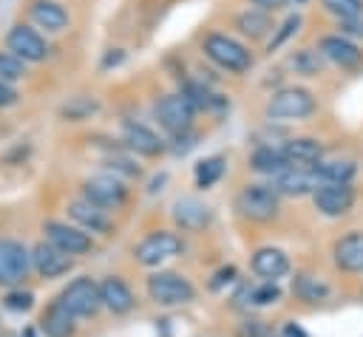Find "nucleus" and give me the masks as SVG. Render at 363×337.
Returning <instances> with one entry per match:
<instances>
[{
	"mask_svg": "<svg viewBox=\"0 0 363 337\" xmlns=\"http://www.w3.org/2000/svg\"><path fill=\"white\" fill-rule=\"evenodd\" d=\"M235 210L241 218L267 224L278 215L281 210V195L272 184H244L241 193L235 195Z\"/></svg>",
	"mask_w": 363,
	"mask_h": 337,
	"instance_id": "nucleus-1",
	"label": "nucleus"
},
{
	"mask_svg": "<svg viewBox=\"0 0 363 337\" xmlns=\"http://www.w3.org/2000/svg\"><path fill=\"white\" fill-rule=\"evenodd\" d=\"M315 108H318V102H315L312 91L292 85V88L275 91V93L267 99L264 113H267L269 119H275V122H298V119L312 116Z\"/></svg>",
	"mask_w": 363,
	"mask_h": 337,
	"instance_id": "nucleus-2",
	"label": "nucleus"
},
{
	"mask_svg": "<svg viewBox=\"0 0 363 337\" xmlns=\"http://www.w3.org/2000/svg\"><path fill=\"white\" fill-rule=\"evenodd\" d=\"M204 54H207L218 68H224V71H230V74H244V71L252 65L250 51H247L238 40H233V37H227V34H218V31H213V34L204 37Z\"/></svg>",
	"mask_w": 363,
	"mask_h": 337,
	"instance_id": "nucleus-3",
	"label": "nucleus"
},
{
	"mask_svg": "<svg viewBox=\"0 0 363 337\" xmlns=\"http://www.w3.org/2000/svg\"><path fill=\"white\" fill-rule=\"evenodd\" d=\"M147 295L159 306H182V303H190L196 297V289L184 275L159 269L147 278Z\"/></svg>",
	"mask_w": 363,
	"mask_h": 337,
	"instance_id": "nucleus-4",
	"label": "nucleus"
},
{
	"mask_svg": "<svg viewBox=\"0 0 363 337\" xmlns=\"http://www.w3.org/2000/svg\"><path fill=\"white\" fill-rule=\"evenodd\" d=\"M176 255H182V238L167 229H156L133 246V258L142 266H162L164 261H170Z\"/></svg>",
	"mask_w": 363,
	"mask_h": 337,
	"instance_id": "nucleus-5",
	"label": "nucleus"
},
{
	"mask_svg": "<svg viewBox=\"0 0 363 337\" xmlns=\"http://www.w3.org/2000/svg\"><path fill=\"white\" fill-rule=\"evenodd\" d=\"M74 317H94L102 309V297H99V283L91 278H77L71 280L60 297H57Z\"/></svg>",
	"mask_w": 363,
	"mask_h": 337,
	"instance_id": "nucleus-6",
	"label": "nucleus"
},
{
	"mask_svg": "<svg viewBox=\"0 0 363 337\" xmlns=\"http://www.w3.org/2000/svg\"><path fill=\"white\" fill-rule=\"evenodd\" d=\"M31 269H34L31 266V252L14 238H3L0 241V286L23 283Z\"/></svg>",
	"mask_w": 363,
	"mask_h": 337,
	"instance_id": "nucleus-7",
	"label": "nucleus"
},
{
	"mask_svg": "<svg viewBox=\"0 0 363 337\" xmlns=\"http://www.w3.org/2000/svg\"><path fill=\"white\" fill-rule=\"evenodd\" d=\"M193 113H196V108L182 93H167V96H162L156 102V119L173 136L187 133L193 127Z\"/></svg>",
	"mask_w": 363,
	"mask_h": 337,
	"instance_id": "nucleus-8",
	"label": "nucleus"
},
{
	"mask_svg": "<svg viewBox=\"0 0 363 337\" xmlns=\"http://www.w3.org/2000/svg\"><path fill=\"white\" fill-rule=\"evenodd\" d=\"M82 198L108 212V210H116L125 204L128 187L116 176H94V178L82 181Z\"/></svg>",
	"mask_w": 363,
	"mask_h": 337,
	"instance_id": "nucleus-9",
	"label": "nucleus"
},
{
	"mask_svg": "<svg viewBox=\"0 0 363 337\" xmlns=\"http://www.w3.org/2000/svg\"><path fill=\"white\" fill-rule=\"evenodd\" d=\"M6 48H9L14 57H20L23 62H40V59L48 57V45H45L43 34H40L37 28L26 25V23H17V25L9 28V34H6Z\"/></svg>",
	"mask_w": 363,
	"mask_h": 337,
	"instance_id": "nucleus-10",
	"label": "nucleus"
},
{
	"mask_svg": "<svg viewBox=\"0 0 363 337\" xmlns=\"http://www.w3.org/2000/svg\"><path fill=\"white\" fill-rule=\"evenodd\" d=\"M43 232H45V241L51 246H57L60 252H65L71 258L74 255H85V252L94 249L91 235L85 229H79V227H71V224H62V221H45Z\"/></svg>",
	"mask_w": 363,
	"mask_h": 337,
	"instance_id": "nucleus-11",
	"label": "nucleus"
},
{
	"mask_svg": "<svg viewBox=\"0 0 363 337\" xmlns=\"http://www.w3.org/2000/svg\"><path fill=\"white\" fill-rule=\"evenodd\" d=\"M318 54L326 57L329 62H335L343 71H360L363 68V51L343 34H326L318 42Z\"/></svg>",
	"mask_w": 363,
	"mask_h": 337,
	"instance_id": "nucleus-12",
	"label": "nucleus"
},
{
	"mask_svg": "<svg viewBox=\"0 0 363 337\" xmlns=\"http://www.w3.org/2000/svg\"><path fill=\"white\" fill-rule=\"evenodd\" d=\"M315 210L329 218H340L354 207V187L352 184H320L312 193Z\"/></svg>",
	"mask_w": 363,
	"mask_h": 337,
	"instance_id": "nucleus-13",
	"label": "nucleus"
},
{
	"mask_svg": "<svg viewBox=\"0 0 363 337\" xmlns=\"http://www.w3.org/2000/svg\"><path fill=\"white\" fill-rule=\"evenodd\" d=\"M122 142H125L128 150H133L139 156H147V159L164 153V142L159 139V133L150 130L147 125L136 122V119H125L122 122Z\"/></svg>",
	"mask_w": 363,
	"mask_h": 337,
	"instance_id": "nucleus-14",
	"label": "nucleus"
},
{
	"mask_svg": "<svg viewBox=\"0 0 363 337\" xmlns=\"http://www.w3.org/2000/svg\"><path fill=\"white\" fill-rule=\"evenodd\" d=\"M281 153H284L286 167H298V170H315V164L323 161V144L318 139H309V136L289 139L281 147Z\"/></svg>",
	"mask_w": 363,
	"mask_h": 337,
	"instance_id": "nucleus-15",
	"label": "nucleus"
},
{
	"mask_svg": "<svg viewBox=\"0 0 363 337\" xmlns=\"http://www.w3.org/2000/svg\"><path fill=\"white\" fill-rule=\"evenodd\" d=\"M173 221L184 232H201L213 221V210L201 204L199 198H179L173 204Z\"/></svg>",
	"mask_w": 363,
	"mask_h": 337,
	"instance_id": "nucleus-16",
	"label": "nucleus"
},
{
	"mask_svg": "<svg viewBox=\"0 0 363 337\" xmlns=\"http://www.w3.org/2000/svg\"><path fill=\"white\" fill-rule=\"evenodd\" d=\"M68 218H74L77 224H79V229H85V232H99V235H111V229H113V224H111V218H108V212L105 210H99V207H94L91 201H85V198H74V201H68Z\"/></svg>",
	"mask_w": 363,
	"mask_h": 337,
	"instance_id": "nucleus-17",
	"label": "nucleus"
},
{
	"mask_svg": "<svg viewBox=\"0 0 363 337\" xmlns=\"http://www.w3.org/2000/svg\"><path fill=\"white\" fill-rule=\"evenodd\" d=\"M31 266H34L43 278H60V275L71 272L74 258L65 255V252H60V249L51 246L48 241H43V244H37V246L31 249Z\"/></svg>",
	"mask_w": 363,
	"mask_h": 337,
	"instance_id": "nucleus-18",
	"label": "nucleus"
},
{
	"mask_svg": "<svg viewBox=\"0 0 363 337\" xmlns=\"http://www.w3.org/2000/svg\"><path fill=\"white\" fill-rule=\"evenodd\" d=\"M99 297H102V306L113 314H128L136 306L130 286L116 275H108L105 280H99Z\"/></svg>",
	"mask_w": 363,
	"mask_h": 337,
	"instance_id": "nucleus-19",
	"label": "nucleus"
},
{
	"mask_svg": "<svg viewBox=\"0 0 363 337\" xmlns=\"http://www.w3.org/2000/svg\"><path fill=\"white\" fill-rule=\"evenodd\" d=\"M278 195H309L320 187L315 170H298V167H284L278 176H275V184Z\"/></svg>",
	"mask_w": 363,
	"mask_h": 337,
	"instance_id": "nucleus-20",
	"label": "nucleus"
},
{
	"mask_svg": "<svg viewBox=\"0 0 363 337\" xmlns=\"http://www.w3.org/2000/svg\"><path fill=\"white\" fill-rule=\"evenodd\" d=\"M40 331L45 337H74L77 334V317L60 303L54 300L43 314H40Z\"/></svg>",
	"mask_w": 363,
	"mask_h": 337,
	"instance_id": "nucleus-21",
	"label": "nucleus"
},
{
	"mask_svg": "<svg viewBox=\"0 0 363 337\" xmlns=\"http://www.w3.org/2000/svg\"><path fill=\"white\" fill-rule=\"evenodd\" d=\"M335 266L343 272H363V232H349L335 241Z\"/></svg>",
	"mask_w": 363,
	"mask_h": 337,
	"instance_id": "nucleus-22",
	"label": "nucleus"
},
{
	"mask_svg": "<svg viewBox=\"0 0 363 337\" xmlns=\"http://www.w3.org/2000/svg\"><path fill=\"white\" fill-rule=\"evenodd\" d=\"M28 14H31V20L40 25V28H45V31H62V28H68V11L57 3V0H31V6H28Z\"/></svg>",
	"mask_w": 363,
	"mask_h": 337,
	"instance_id": "nucleus-23",
	"label": "nucleus"
},
{
	"mask_svg": "<svg viewBox=\"0 0 363 337\" xmlns=\"http://www.w3.org/2000/svg\"><path fill=\"white\" fill-rule=\"evenodd\" d=\"M252 272L264 280H278L281 275L289 272V258L275 246H261L252 255Z\"/></svg>",
	"mask_w": 363,
	"mask_h": 337,
	"instance_id": "nucleus-24",
	"label": "nucleus"
},
{
	"mask_svg": "<svg viewBox=\"0 0 363 337\" xmlns=\"http://www.w3.org/2000/svg\"><path fill=\"white\" fill-rule=\"evenodd\" d=\"M357 173V164L349 159H335V161H318L315 164V176L320 184H352Z\"/></svg>",
	"mask_w": 363,
	"mask_h": 337,
	"instance_id": "nucleus-25",
	"label": "nucleus"
},
{
	"mask_svg": "<svg viewBox=\"0 0 363 337\" xmlns=\"http://www.w3.org/2000/svg\"><path fill=\"white\" fill-rule=\"evenodd\" d=\"M235 28L250 40H264L272 31V17L261 8H247L235 17Z\"/></svg>",
	"mask_w": 363,
	"mask_h": 337,
	"instance_id": "nucleus-26",
	"label": "nucleus"
},
{
	"mask_svg": "<svg viewBox=\"0 0 363 337\" xmlns=\"http://www.w3.org/2000/svg\"><path fill=\"white\" fill-rule=\"evenodd\" d=\"M250 164H252V170L267 173V176H278V173L286 167L281 147H272V144H261V147H255V153L250 156Z\"/></svg>",
	"mask_w": 363,
	"mask_h": 337,
	"instance_id": "nucleus-27",
	"label": "nucleus"
},
{
	"mask_svg": "<svg viewBox=\"0 0 363 337\" xmlns=\"http://www.w3.org/2000/svg\"><path fill=\"white\" fill-rule=\"evenodd\" d=\"M292 292H295L298 300H306V303H320V300L329 297V286H326L323 280L306 275V272L295 275V280H292Z\"/></svg>",
	"mask_w": 363,
	"mask_h": 337,
	"instance_id": "nucleus-28",
	"label": "nucleus"
},
{
	"mask_svg": "<svg viewBox=\"0 0 363 337\" xmlns=\"http://www.w3.org/2000/svg\"><path fill=\"white\" fill-rule=\"evenodd\" d=\"M221 176H224V156H210V159H204V161L196 164V184L201 190L213 187Z\"/></svg>",
	"mask_w": 363,
	"mask_h": 337,
	"instance_id": "nucleus-29",
	"label": "nucleus"
},
{
	"mask_svg": "<svg viewBox=\"0 0 363 337\" xmlns=\"http://www.w3.org/2000/svg\"><path fill=\"white\" fill-rule=\"evenodd\" d=\"M96 110H99V102L96 99H88V96H74V99H68L60 108L62 119H68V122H82V119H88Z\"/></svg>",
	"mask_w": 363,
	"mask_h": 337,
	"instance_id": "nucleus-30",
	"label": "nucleus"
},
{
	"mask_svg": "<svg viewBox=\"0 0 363 337\" xmlns=\"http://www.w3.org/2000/svg\"><path fill=\"white\" fill-rule=\"evenodd\" d=\"M289 65L303 76H315V74H320V54H315L312 48H301L292 54Z\"/></svg>",
	"mask_w": 363,
	"mask_h": 337,
	"instance_id": "nucleus-31",
	"label": "nucleus"
},
{
	"mask_svg": "<svg viewBox=\"0 0 363 337\" xmlns=\"http://www.w3.org/2000/svg\"><path fill=\"white\" fill-rule=\"evenodd\" d=\"M26 76V62L11 51H0V82H17Z\"/></svg>",
	"mask_w": 363,
	"mask_h": 337,
	"instance_id": "nucleus-32",
	"label": "nucleus"
},
{
	"mask_svg": "<svg viewBox=\"0 0 363 337\" xmlns=\"http://www.w3.org/2000/svg\"><path fill=\"white\" fill-rule=\"evenodd\" d=\"M323 8L340 20H354L363 14V0H323Z\"/></svg>",
	"mask_w": 363,
	"mask_h": 337,
	"instance_id": "nucleus-33",
	"label": "nucleus"
},
{
	"mask_svg": "<svg viewBox=\"0 0 363 337\" xmlns=\"http://www.w3.org/2000/svg\"><path fill=\"white\" fill-rule=\"evenodd\" d=\"M278 300H281V289L275 286V280H264L261 286L250 289V303H255V306H269Z\"/></svg>",
	"mask_w": 363,
	"mask_h": 337,
	"instance_id": "nucleus-34",
	"label": "nucleus"
},
{
	"mask_svg": "<svg viewBox=\"0 0 363 337\" xmlns=\"http://www.w3.org/2000/svg\"><path fill=\"white\" fill-rule=\"evenodd\" d=\"M105 167H108V170H113V173H122V176H128V178H133V176H139V173H142V170H139V164H136L133 159L122 156V153H111V156L105 159Z\"/></svg>",
	"mask_w": 363,
	"mask_h": 337,
	"instance_id": "nucleus-35",
	"label": "nucleus"
},
{
	"mask_svg": "<svg viewBox=\"0 0 363 337\" xmlns=\"http://www.w3.org/2000/svg\"><path fill=\"white\" fill-rule=\"evenodd\" d=\"M3 303H6V309H11V312H28V309L34 306V295L26 292V289H11V292L3 297Z\"/></svg>",
	"mask_w": 363,
	"mask_h": 337,
	"instance_id": "nucleus-36",
	"label": "nucleus"
},
{
	"mask_svg": "<svg viewBox=\"0 0 363 337\" xmlns=\"http://www.w3.org/2000/svg\"><path fill=\"white\" fill-rule=\"evenodd\" d=\"M298 25H301V14H289V17L284 20V25L278 28V34L272 37V42H269V48H267V51H275V48H278L289 34H295V31H298Z\"/></svg>",
	"mask_w": 363,
	"mask_h": 337,
	"instance_id": "nucleus-37",
	"label": "nucleus"
},
{
	"mask_svg": "<svg viewBox=\"0 0 363 337\" xmlns=\"http://www.w3.org/2000/svg\"><path fill=\"white\" fill-rule=\"evenodd\" d=\"M340 34H354V37H363V17H354V20H340Z\"/></svg>",
	"mask_w": 363,
	"mask_h": 337,
	"instance_id": "nucleus-38",
	"label": "nucleus"
},
{
	"mask_svg": "<svg viewBox=\"0 0 363 337\" xmlns=\"http://www.w3.org/2000/svg\"><path fill=\"white\" fill-rule=\"evenodd\" d=\"M17 102V91L9 82H0V108H9Z\"/></svg>",
	"mask_w": 363,
	"mask_h": 337,
	"instance_id": "nucleus-39",
	"label": "nucleus"
},
{
	"mask_svg": "<svg viewBox=\"0 0 363 337\" xmlns=\"http://www.w3.org/2000/svg\"><path fill=\"white\" fill-rule=\"evenodd\" d=\"M252 3H255L261 11H267V14H269V11H278V8L286 6V0H252Z\"/></svg>",
	"mask_w": 363,
	"mask_h": 337,
	"instance_id": "nucleus-40",
	"label": "nucleus"
},
{
	"mask_svg": "<svg viewBox=\"0 0 363 337\" xmlns=\"http://www.w3.org/2000/svg\"><path fill=\"white\" fill-rule=\"evenodd\" d=\"M26 337H34V331H31V329H28V331H26Z\"/></svg>",
	"mask_w": 363,
	"mask_h": 337,
	"instance_id": "nucleus-41",
	"label": "nucleus"
},
{
	"mask_svg": "<svg viewBox=\"0 0 363 337\" xmlns=\"http://www.w3.org/2000/svg\"><path fill=\"white\" fill-rule=\"evenodd\" d=\"M298 3H306V0H298Z\"/></svg>",
	"mask_w": 363,
	"mask_h": 337,
	"instance_id": "nucleus-42",
	"label": "nucleus"
}]
</instances>
